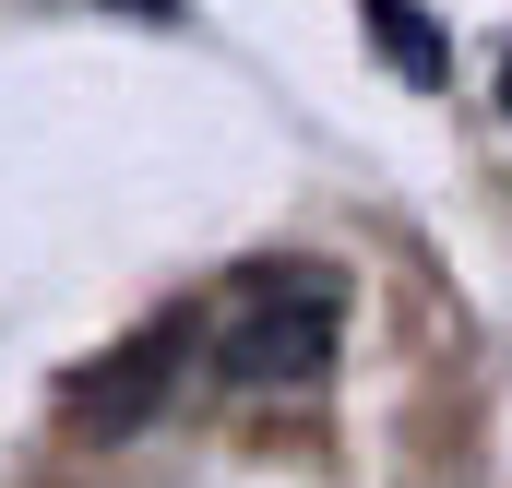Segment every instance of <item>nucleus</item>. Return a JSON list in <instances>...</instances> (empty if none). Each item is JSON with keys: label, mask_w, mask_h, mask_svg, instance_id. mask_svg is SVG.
<instances>
[{"label": "nucleus", "mask_w": 512, "mask_h": 488, "mask_svg": "<svg viewBox=\"0 0 512 488\" xmlns=\"http://www.w3.org/2000/svg\"><path fill=\"white\" fill-rule=\"evenodd\" d=\"M334 334H346V286L322 262H262V274H239V298L215 322V381H239V393H322L334 381Z\"/></svg>", "instance_id": "f257e3e1"}, {"label": "nucleus", "mask_w": 512, "mask_h": 488, "mask_svg": "<svg viewBox=\"0 0 512 488\" xmlns=\"http://www.w3.org/2000/svg\"><path fill=\"white\" fill-rule=\"evenodd\" d=\"M179 358V322H155V334H131L120 358H96L84 381H72V429H96V441H120L131 417L155 405V369Z\"/></svg>", "instance_id": "f03ea898"}, {"label": "nucleus", "mask_w": 512, "mask_h": 488, "mask_svg": "<svg viewBox=\"0 0 512 488\" xmlns=\"http://www.w3.org/2000/svg\"><path fill=\"white\" fill-rule=\"evenodd\" d=\"M358 24H370V48H382L405 84H453V36H441L417 0H358Z\"/></svg>", "instance_id": "7ed1b4c3"}, {"label": "nucleus", "mask_w": 512, "mask_h": 488, "mask_svg": "<svg viewBox=\"0 0 512 488\" xmlns=\"http://www.w3.org/2000/svg\"><path fill=\"white\" fill-rule=\"evenodd\" d=\"M108 12H131V24H191V0H108Z\"/></svg>", "instance_id": "20e7f679"}]
</instances>
